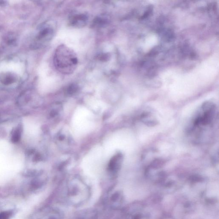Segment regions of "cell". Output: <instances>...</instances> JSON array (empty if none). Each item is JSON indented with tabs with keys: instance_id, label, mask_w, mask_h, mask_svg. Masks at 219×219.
Segmentation results:
<instances>
[{
	"instance_id": "obj_4",
	"label": "cell",
	"mask_w": 219,
	"mask_h": 219,
	"mask_svg": "<svg viewBox=\"0 0 219 219\" xmlns=\"http://www.w3.org/2000/svg\"><path fill=\"white\" fill-rule=\"evenodd\" d=\"M87 19V17L85 15L83 14L75 15L72 18L71 24L75 27H83L86 24Z\"/></svg>"
},
{
	"instance_id": "obj_3",
	"label": "cell",
	"mask_w": 219,
	"mask_h": 219,
	"mask_svg": "<svg viewBox=\"0 0 219 219\" xmlns=\"http://www.w3.org/2000/svg\"><path fill=\"white\" fill-rule=\"evenodd\" d=\"M139 120L149 127H153L158 124L157 118L151 111L144 110L139 113Z\"/></svg>"
},
{
	"instance_id": "obj_1",
	"label": "cell",
	"mask_w": 219,
	"mask_h": 219,
	"mask_svg": "<svg viewBox=\"0 0 219 219\" xmlns=\"http://www.w3.org/2000/svg\"><path fill=\"white\" fill-rule=\"evenodd\" d=\"M218 117V107L214 103L203 104L192 119L188 127V135L196 144L209 143L212 138Z\"/></svg>"
},
{
	"instance_id": "obj_5",
	"label": "cell",
	"mask_w": 219,
	"mask_h": 219,
	"mask_svg": "<svg viewBox=\"0 0 219 219\" xmlns=\"http://www.w3.org/2000/svg\"><path fill=\"white\" fill-rule=\"evenodd\" d=\"M12 215L10 211H6L0 213V219H8Z\"/></svg>"
},
{
	"instance_id": "obj_2",
	"label": "cell",
	"mask_w": 219,
	"mask_h": 219,
	"mask_svg": "<svg viewBox=\"0 0 219 219\" xmlns=\"http://www.w3.org/2000/svg\"><path fill=\"white\" fill-rule=\"evenodd\" d=\"M56 69L64 74H71L76 70L78 64L77 55L70 48L60 44L56 49L54 57Z\"/></svg>"
},
{
	"instance_id": "obj_6",
	"label": "cell",
	"mask_w": 219,
	"mask_h": 219,
	"mask_svg": "<svg viewBox=\"0 0 219 219\" xmlns=\"http://www.w3.org/2000/svg\"><path fill=\"white\" fill-rule=\"evenodd\" d=\"M19 130H16V131H15L14 134H13V137L12 139L13 140V142H16L18 141V140H19Z\"/></svg>"
}]
</instances>
